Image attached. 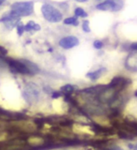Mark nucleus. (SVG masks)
I'll use <instances>...</instances> for the list:
<instances>
[{
  "label": "nucleus",
  "instance_id": "19",
  "mask_svg": "<svg viewBox=\"0 0 137 150\" xmlns=\"http://www.w3.org/2000/svg\"><path fill=\"white\" fill-rule=\"evenodd\" d=\"M131 49L134 50V51H137V42H135V43H133L131 45Z\"/></svg>",
  "mask_w": 137,
  "mask_h": 150
},
{
  "label": "nucleus",
  "instance_id": "22",
  "mask_svg": "<svg viewBox=\"0 0 137 150\" xmlns=\"http://www.w3.org/2000/svg\"><path fill=\"white\" fill-rule=\"evenodd\" d=\"M135 96H136V97H137V91H136V92H135Z\"/></svg>",
  "mask_w": 137,
  "mask_h": 150
},
{
  "label": "nucleus",
  "instance_id": "9",
  "mask_svg": "<svg viewBox=\"0 0 137 150\" xmlns=\"http://www.w3.org/2000/svg\"><path fill=\"white\" fill-rule=\"evenodd\" d=\"M41 29V27L39 25L36 23L34 21L28 22L26 25H24V31L25 32H34V31H38Z\"/></svg>",
  "mask_w": 137,
  "mask_h": 150
},
{
  "label": "nucleus",
  "instance_id": "2",
  "mask_svg": "<svg viewBox=\"0 0 137 150\" xmlns=\"http://www.w3.org/2000/svg\"><path fill=\"white\" fill-rule=\"evenodd\" d=\"M41 13L46 21L50 23H59L63 20V14L58 8L50 4H43L41 7Z\"/></svg>",
  "mask_w": 137,
  "mask_h": 150
},
{
  "label": "nucleus",
  "instance_id": "6",
  "mask_svg": "<svg viewBox=\"0 0 137 150\" xmlns=\"http://www.w3.org/2000/svg\"><path fill=\"white\" fill-rule=\"evenodd\" d=\"M78 44H79V40L75 36H67L59 40V46L65 50L72 49L74 47L78 46Z\"/></svg>",
  "mask_w": 137,
  "mask_h": 150
},
{
  "label": "nucleus",
  "instance_id": "4",
  "mask_svg": "<svg viewBox=\"0 0 137 150\" xmlns=\"http://www.w3.org/2000/svg\"><path fill=\"white\" fill-rule=\"evenodd\" d=\"M40 95V90L38 86L34 83H29L23 88L22 96L23 100L28 103H35L38 100Z\"/></svg>",
  "mask_w": 137,
  "mask_h": 150
},
{
  "label": "nucleus",
  "instance_id": "7",
  "mask_svg": "<svg viewBox=\"0 0 137 150\" xmlns=\"http://www.w3.org/2000/svg\"><path fill=\"white\" fill-rule=\"evenodd\" d=\"M52 109L55 112H57V114H64V112L67 110V108H66V105H65V103L63 100H61L60 98H54L52 101Z\"/></svg>",
  "mask_w": 137,
  "mask_h": 150
},
{
  "label": "nucleus",
  "instance_id": "17",
  "mask_svg": "<svg viewBox=\"0 0 137 150\" xmlns=\"http://www.w3.org/2000/svg\"><path fill=\"white\" fill-rule=\"evenodd\" d=\"M8 126H9L8 123L5 122L4 120H0V130H5L7 129Z\"/></svg>",
  "mask_w": 137,
  "mask_h": 150
},
{
  "label": "nucleus",
  "instance_id": "5",
  "mask_svg": "<svg viewBox=\"0 0 137 150\" xmlns=\"http://www.w3.org/2000/svg\"><path fill=\"white\" fill-rule=\"evenodd\" d=\"M96 8L103 11L117 12L123 8V1L122 0H106V1L98 4Z\"/></svg>",
  "mask_w": 137,
  "mask_h": 150
},
{
  "label": "nucleus",
  "instance_id": "16",
  "mask_svg": "<svg viewBox=\"0 0 137 150\" xmlns=\"http://www.w3.org/2000/svg\"><path fill=\"white\" fill-rule=\"evenodd\" d=\"M103 42L102 41H100V40H95L93 42V46H94V48L95 49H97V50H99V49H101L102 47H103Z\"/></svg>",
  "mask_w": 137,
  "mask_h": 150
},
{
  "label": "nucleus",
  "instance_id": "3",
  "mask_svg": "<svg viewBox=\"0 0 137 150\" xmlns=\"http://www.w3.org/2000/svg\"><path fill=\"white\" fill-rule=\"evenodd\" d=\"M9 126L16 129L22 131L25 133H34L38 129L36 122L31 119H21V120H12L8 123Z\"/></svg>",
  "mask_w": 137,
  "mask_h": 150
},
{
  "label": "nucleus",
  "instance_id": "20",
  "mask_svg": "<svg viewBox=\"0 0 137 150\" xmlns=\"http://www.w3.org/2000/svg\"><path fill=\"white\" fill-rule=\"evenodd\" d=\"M6 1H7V0H0V8L2 7V5H3L5 2H6Z\"/></svg>",
  "mask_w": 137,
  "mask_h": 150
},
{
  "label": "nucleus",
  "instance_id": "11",
  "mask_svg": "<svg viewBox=\"0 0 137 150\" xmlns=\"http://www.w3.org/2000/svg\"><path fill=\"white\" fill-rule=\"evenodd\" d=\"M75 90V87L72 84H65V86L61 87V91L64 92V94H66V95H70V94H72Z\"/></svg>",
  "mask_w": 137,
  "mask_h": 150
},
{
  "label": "nucleus",
  "instance_id": "1",
  "mask_svg": "<svg viewBox=\"0 0 137 150\" xmlns=\"http://www.w3.org/2000/svg\"><path fill=\"white\" fill-rule=\"evenodd\" d=\"M10 11L20 18L30 16L34 12V2L32 1L15 2L10 6Z\"/></svg>",
  "mask_w": 137,
  "mask_h": 150
},
{
  "label": "nucleus",
  "instance_id": "13",
  "mask_svg": "<svg viewBox=\"0 0 137 150\" xmlns=\"http://www.w3.org/2000/svg\"><path fill=\"white\" fill-rule=\"evenodd\" d=\"M75 17L86 18L88 16V13L85 11L82 8H77L75 9Z\"/></svg>",
  "mask_w": 137,
  "mask_h": 150
},
{
  "label": "nucleus",
  "instance_id": "14",
  "mask_svg": "<svg viewBox=\"0 0 137 150\" xmlns=\"http://www.w3.org/2000/svg\"><path fill=\"white\" fill-rule=\"evenodd\" d=\"M9 137V133L6 130H0V143L6 142Z\"/></svg>",
  "mask_w": 137,
  "mask_h": 150
},
{
  "label": "nucleus",
  "instance_id": "10",
  "mask_svg": "<svg viewBox=\"0 0 137 150\" xmlns=\"http://www.w3.org/2000/svg\"><path fill=\"white\" fill-rule=\"evenodd\" d=\"M103 70H106V69H100L98 70H95V71H93V72H89L87 74V77H89L92 81H95V80H97L101 76Z\"/></svg>",
  "mask_w": 137,
  "mask_h": 150
},
{
  "label": "nucleus",
  "instance_id": "21",
  "mask_svg": "<svg viewBox=\"0 0 137 150\" xmlns=\"http://www.w3.org/2000/svg\"><path fill=\"white\" fill-rule=\"evenodd\" d=\"M77 2H87L88 0H75Z\"/></svg>",
  "mask_w": 137,
  "mask_h": 150
},
{
  "label": "nucleus",
  "instance_id": "12",
  "mask_svg": "<svg viewBox=\"0 0 137 150\" xmlns=\"http://www.w3.org/2000/svg\"><path fill=\"white\" fill-rule=\"evenodd\" d=\"M64 25H78V17H69L66 18L64 20Z\"/></svg>",
  "mask_w": 137,
  "mask_h": 150
},
{
  "label": "nucleus",
  "instance_id": "18",
  "mask_svg": "<svg viewBox=\"0 0 137 150\" xmlns=\"http://www.w3.org/2000/svg\"><path fill=\"white\" fill-rule=\"evenodd\" d=\"M128 147L131 150H137V143H131L128 144Z\"/></svg>",
  "mask_w": 137,
  "mask_h": 150
},
{
  "label": "nucleus",
  "instance_id": "15",
  "mask_svg": "<svg viewBox=\"0 0 137 150\" xmlns=\"http://www.w3.org/2000/svg\"><path fill=\"white\" fill-rule=\"evenodd\" d=\"M82 29L84 32H91V28H89V21H84L83 23H82Z\"/></svg>",
  "mask_w": 137,
  "mask_h": 150
},
{
  "label": "nucleus",
  "instance_id": "8",
  "mask_svg": "<svg viewBox=\"0 0 137 150\" xmlns=\"http://www.w3.org/2000/svg\"><path fill=\"white\" fill-rule=\"evenodd\" d=\"M27 143L31 146H40V145H43L45 144V140L40 136H30L27 139Z\"/></svg>",
  "mask_w": 137,
  "mask_h": 150
}]
</instances>
